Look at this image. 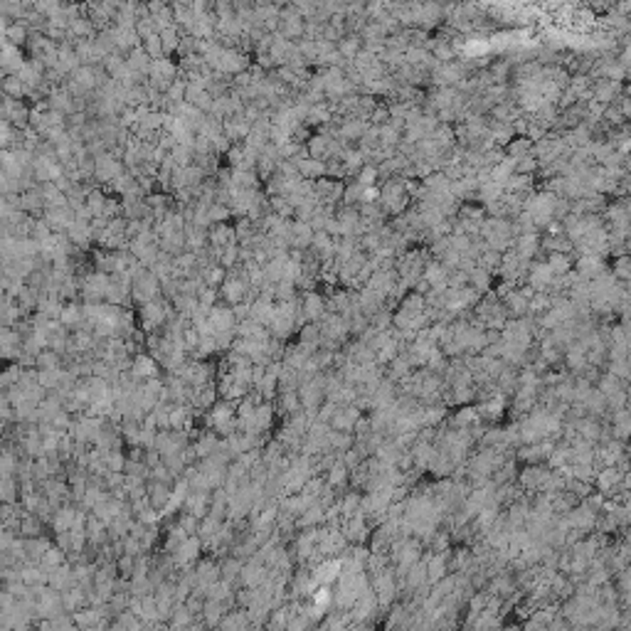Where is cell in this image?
I'll return each mask as SVG.
<instances>
[{
  "mask_svg": "<svg viewBox=\"0 0 631 631\" xmlns=\"http://www.w3.org/2000/svg\"><path fill=\"white\" fill-rule=\"evenodd\" d=\"M552 271L547 269L545 259H536L530 262L528 266V274H525V284H528L533 291H547V289L552 286Z\"/></svg>",
  "mask_w": 631,
  "mask_h": 631,
  "instance_id": "6",
  "label": "cell"
},
{
  "mask_svg": "<svg viewBox=\"0 0 631 631\" xmlns=\"http://www.w3.org/2000/svg\"><path fill=\"white\" fill-rule=\"evenodd\" d=\"M444 20V6H437V3H422L419 6V17H417V28L429 33L437 25H441Z\"/></svg>",
  "mask_w": 631,
  "mask_h": 631,
  "instance_id": "9",
  "label": "cell"
},
{
  "mask_svg": "<svg viewBox=\"0 0 631 631\" xmlns=\"http://www.w3.org/2000/svg\"><path fill=\"white\" fill-rule=\"evenodd\" d=\"M333 214H336V220H338L340 237H348V239H358V237L363 235V230H360V212H358V208L338 205V208L333 210Z\"/></svg>",
  "mask_w": 631,
  "mask_h": 631,
  "instance_id": "5",
  "label": "cell"
},
{
  "mask_svg": "<svg viewBox=\"0 0 631 631\" xmlns=\"http://www.w3.org/2000/svg\"><path fill=\"white\" fill-rule=\"evenodd\" d=\"M468 282H466V286L468 289H473V291L479 293H488L491 291V284H493V276L488 274V271H484V269H479V266H473L471 271H468Z\"/></svg>",
  "mask_w": 631,
  "mask_h": 631,
  "instance_id": "17",
  "label": "cell"
},
{
  "mask_svg": "<svg viewBox=\"0 0 631 631\" xmlns=\"http://www.w3.org/2000/svg\"><path fill=\"white\" fill-rule=\"evenodd\" d=\"M333 121V109L328 102H318L313 104V107L309 109V113H306V126H316V129H323L326 124H331Z\"/></svg>",
  "mask_w": 631,
  "mask_h": 631,
  "instance_id": "13",
  "label": "cell"
},
{
  "mask_svg": "<svg viewBox=\"0 0 631 631\" xmlns=\"http://www.w3.org/2000/svg\"><path fill=\"white\" fill-rule=\"evenodd\" d=\"M299 309H301V316H304L306 323H321L323 316L328 313V311H326V296H323L318 289L301 293V296H299Z\"/></svg>",
  "mask_w": 631,
  "mask_h": 631,
  "instance_id": "3",
  "label": "cell"
},
{
  "mask_svg": "<svg viewBox=\"0 0 631 631\" xmlns=\"http://www.w3.org/2000/svg\"><path fill=\"white\" fill-rule=\"evenodd\" d=\"M296 170H299V178L301 181H321V178H326V163L323 161H316V158L306 156L301 158L299 163H296Z\"/></svg>",
  "mask_w": 631,
  "mask_h": 631,
  "instance_id": "11",
  "label": "cell"
},
{
  "mask_svg": "<svg viewBox=\"0 0 631 631\" xmlns=\"http://www.w3.org/2000/svg\"><path fill=\"white\" fill-rule=\"evenodd\" d=\"M446 276H449V271H446L437 259H429L427 264H424L422 279L427 282L429 291H432V289H437V291H444V289H446Z\"/></svg>",
  "mask_w": 631,
  "mask_h": 631,
  "instance_id": "10",
  "label": "cell"
},
{
  "mask_svg": "<svg viewBox=\"0 0 631 631\" xmlns=\"http://www.w3.org/2000/svg\"><path fill=\"white\" fill-rule=\"evenodd\" d=\"M313 235H316V232L311 230L306 222L293 220L291 222V230H289V249H291V252H306V249H311Z\"/></svg>",
  "mask_w": 631,
  "mask_h": 631,
  "instance_id": "8",
  "label": "cell"
},
{
  "mask_svg": "<svg viewBox=\"0 0 631 631\" xmlns=\"http://www.w3.org/2000/svg\"><path fill=\"white\" fill-rule=\"evenodd\" d=\"M540 252L545 254H572V239L567 235H545L540 237Z\"/></svg>",
  "mask_w": 631,
  "mask_h": 631,
  "instance_id": "12",
  "label": "cell"
},
{
  "mask_svg": "<svg viewBox=\"0 0 631 631\" xmlns=\"http://www.w3.org/2000/svg\"><path fill=\"white\" fill-rule=\"evenodd\" d=\"M378 205L383 208L385 214H402L405 210H410L412 200L407 192L405 178H387L378 185Z\"/></svg>",
  "mask_w": 631,
  "mask_h": 631,
  "instance_id": "1",
  "label": "cell"
},
{
  "mask_svg": "<svg viewBox=\"0 0 631 631\" xmlns=\"http://www.w3.org/2000/svg\"><path fill=\"white\" fill-rule=\"evenodd\" d=\"M378 181H380L378 168H375V165H367V163L358 170V175H355V183L363 185V188H375L378 185Z\"/></svg>",
  "mask_w": 631,
  "mask_h": 631,
  "instance_id": "21",
  "label": "cell"
},
{
  "mask_svg": "<svg viewBox=\"0 0 631 631\" xmlns=\"http://www.w3.org/2000/svg\"><path fill=\"white\" fill-rule=\"evenodd\" d=\"M476 266H479V269H484V271H488V274L493 276L498 271V266H501V254L493 252V249H486L479 259H476Z\"/></svg>",
  "mask_w": 631,
  "mask_h": 631,
  "instance_id": "19",
  "label": "cell"
},
{
  "mask_svg": "<svg viewBox=\"0 0 631 631\" xmlns=\"http://www.w3.org/2000/svg\"><path fill=\"white\" fill-rule=\"evenodd\" d=\"M513 252L518 254L523 262H536L538 254L540 252V232H530V235H515V239H513Z\"/></svg>",
  "mask_w": 631,
  "mask_h": 631,
  "instance_id": "7",
  "label": "cell"
},
{
  "mask_svg": "<svg viewBox=\"0 0 631 631\" xmlns=\"http://www.w3.org/2000/svg\"><path fill=\"white\" fill-rule=\"evenodd\" d=\"M545 264H547V269L552 271V276H565L572 271L575 259H572V254H547Z\"/></svg>",
  "mask_w": 631,
  "mask_h": 631,
  "instance_id": "18",
  "label": "cell"
},
{
  "mask_svg": "<svg viewBox=\"0 0 631 631\" xmlns=\"http://www.w3.org/2000/svg\"><path fill=\"white\" fill-rule=\"evenodd\" d=\"M592 102L612 107L624 94V82H609V79H592Z\"/></svg>",
  "mask_w": 631,
  "mask_h": 631,
  "instance_id": "4",
  "label": "cell"
},
{
  "mask_svg": "<svg viewBox=\"0 0 631 631\" xmlns=\"http://www.w3.org/2000/svg\"><path fill=\"white\" fill-rule=\"evenodd\" d=\"M343 190L345 181H336V178H321V181L313 183V197L321 208H338L340 200H343Z\"/></svg>",
  "mask_w": 631,
  "mask_h": 631,
  "instance_id": "2",
  "label": "cell"
},
{
  "mask_svg": "<svg viewBox=\"0 0 631 631\" xmlns=\"http://www.w3.org/2000/svg\"><path fill=\"white\" fill-rule=\"evenodd\" d=\"M367 326L372 328V331H390L392 328V311L390 309H380L378 313H372L370 318H367Z\"/></svg>",
  "mask_w": 631,
  "mask_h": 631,
  "instance_id": "20",
  "label": "cell"
},
{
  "mask_svg": "<svg viewBox=\"0 0 631 631\" xmlns=\"http://www.w3.org/2000/svg\"><path fill=\"white\" fill-rule=\"evenodd\" d=\"M503 156L511 158V161H520L525 156H536L533 153V141L525 138V136H515L506 148H503Z\"/></svg>",
  "mask_w": 631,
  "mask_h": 631,
  "instance_id": "15",
  "label": "cell"
},
{
  "mask_svg": "<svg viewBox=\"0 0 631 631\" xmlns=\"http://www.w3.org/2000/svg\"><path fill=\"white\" fill-rule=\"evenodd\" d=\"M336 50H338V55L343 57L345 62H353L355 57H358V52L363 50L360 35H343V37L336 42Z\"/></svg>",
  "mask_w": 631,
  "mask_h": 631,
  "instance_id": "14",
  "label": "cell"
},
{
  "mask_svg": "<svg viewBox=\"0 0 631 631\" xmlns=\"http://www.w3.org/2000/svg\"><path fill=\"white\" fill-rule=\"evenodd\" d=\"M134 372H136V378L146 380V383L156 380L158 367H156V360H153V355H136L134 358Z\"/></svg>",
  "mask_w": 631,
  "mask_h": 631,
  "instance_id": "16",
  "label": "cell"
}]
</instances>
